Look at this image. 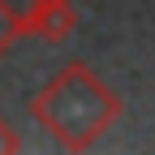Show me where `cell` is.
<instances>
[{"label": "cell", "instance_id": "obj_3", "mask_svg": "<svg viewBox=\"0 0 155 155\" xmlns=\"http://www.w3.org/2000/svg\"><path fill=\"white\" fill-rule=\"evenodd\" d=\"M35 9L39 0H0V56L17 39H35Z\"/></svg>", "mask_w": 155, "mask_h": 155}, {"label": "cell", "instance_id": "obj_2", "mask_svg": "<svg viewBox=\"0 0 155 155\" xmlns=\"http://www.w3.org/2000/svg\"><path fill=\"white\" fill-rule=\"evenodd\" d=\"M73 30H78V5L73 0H39V9H35V39L61 43Z\"/></svg>", "mask_w": 155, "mask_h": 155}, {"label": "cell", "instance_id": "obj_4", "mask_svg": "<svg viewBox=\"0 0 155 155\" xmlns=\"http://www.w3.org/2000/svg\"><path fill=\"white\" fill-rule=\"evenodd\" d=\"M13 151H22V138H17V129L0 116V155H13Z\"/></svg>", "mask_w": 155, "mask_h": 155}, {"label": "cell", "instance_id": "obj_1", "mask_svg": "<svg viewBox=\"0 0 155 155\" xmlns=\"http://www.w3.org/2000/svg\"><path fill=\"white\" fill-rule=\"evenodd\" d=\"M30 116L56 138V147L91 151L125 116V104L86 61H65L43 82V91L30 95Z\"/></svg>", "mask_w": 155, "mask_h": 155}]
</instances>
